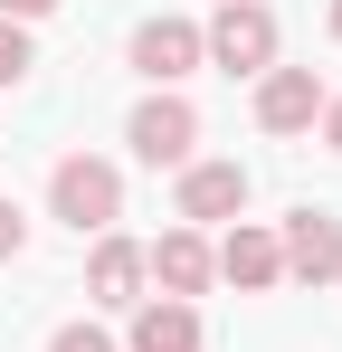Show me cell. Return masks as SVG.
<instances>
[{"instance_id":"obj_1","label":"cell","mask_w":342,"mask_h":352,"mask_svg":"<svg viewBox=\"0 0 342 352\" xmlns=\"http://www.w3.org/2000/svg\"><path fill=\"white\" fill-rule=\"evenodd\" d=\"M48 210H57L76 238H105L114 219H124V172L95 162V153H67V162L48 172Z\"/></svg>"},{"instance_id":"obj_2","label":"cell","mask_w":342,"mask_h":352,"mask_svg":"<svg viewBox=\"0 0 342 352\" xmlns=\"http://www.w3.org/2000/svg\"><path fill=\"white\" fill-rule=\"evenodd\" d=\"M200 58L228 76H266L276 67V10L266 0H219V19L200 29Z\"/></svg>"},{"instance_id":"obj_3","label":"cell","mask_w":342,"mask_h":352,"mask_svg":"<svg viewBox=\"0 0 342 352\" xmlns=\"http://www.w3.org/2000/svg\"><path fill=\"white\" fill-rule=\"evenodd\" d=\"M124 143H133V162H152V172H181V162H190V143H200V115H190V96L152 86V96L133 105V124H124Z\"/></svg>"},{"instance_id":"obj_4","label":"cell","mask_w":342,"mask_h":352,"mask_svg":"<svg viewBox=\"0 0 342 352\" xmlns=\"http://www.w3.org/2000/svg\"><path fill=\"white\" fill-rule=\"evenodd\" d=\"M276 257H285L295 286H333L342 276V219L333 210H295V219L276 229Z\"/></svg>"},{"instance_id":"obj_5","label":"cell","mask_w":342,"mask_h":352,"mask_svg":"<svg viewBox=\"0 0 342 352\" xmlns=\"http://www.w3.org/2000/svg\"><path fill=\"white\" fill-rule=\"evenodd\" d=\"M143 276H152V286H162L171 305L209 295V276H219V267H209V238H200V229H162L152 248H143Z\"/></svg>"},{"instance_id":"obj_6","label":"cell","mask_w":342,"mask_h":352,"mask_svg":"<svg viewBox=\"0 0 342 352\" xmlns=\"http://www.w3.org/2000/svg\"><path fill=\"white\" fill-rule=\"evenodd\" d=\"M314 115H323V76L314 67H266L257 76V124L266 133H314Z\"/></svg>"},{"instance_id":"obj_7","label":"cell","mask_w":342,"mask_h":352,"mask_svg":"<svg viewBox=\"0 0 342 352\" xmlns=\"http://www.w3.org/2000/svg\"><path fill=\"white\" fill-rule=\"evenodd\" d=\"M247 210V172L238 162H181V229H209Z\"/></svg>"},{"instance_id":"obj_8","label":"cell","mask_w":342,"mask_h":352,"mask_svg":"<svg viewBox=\"0 0 342 352\" xmlns=\"http://www.w3.org/2000/svg\"><path fill=\"white\" fill-rule=\"evenodd\" d=\"M209 267H219L228 286H247V295H266L285 286V257H276V229H257V219H238V229L209 248Z\"/></svg>"},{"instance_id":"obj_9","label":"cell","mask_w":342,"mask_h":352,"mask_svg":"<svg viewBox=\"0 0 342 352\" xmlns=\"http://www.w3.org/2000/svg\"><path fill=\"white\" fill-rule=\"evenodd\" d=\"M133 67H143L152 86H181V76L200 67V19H143V29H133Z\"/></svg>"},{"instance_id":"obj_10","label":"cell","mask_w":342,"mask_h":352,"mask_svg":"<svg viewBox=\"0 0 342 352\" xmlns=\"http://www.w3.org/2000/svg\"><path fill=\"white\" fill-rule=\"evenodd\" d=\"M86 295L95 305H143V238H95V257H86Z\"/></svg>"},{"instance_id":"obj_11","label":"cell","mask_w":342,"mask_h":352,"mask_svg":"<svg viewBox=\"0 0 342 352\" xmlns=\"http://www.w3.org/2000/svg\"><path fill=\"white\" fill-rule=\"evenodd\" d=\"M133 352H200V305L143 295V305H133Z\"/></svg>"},{"instance_id":"obj_12","label":"cell","mask_w":342,"mask_h":352,"mask_svg":"<svg viewBox=\"0 0 342 352\" xmlns=\"http://www.w3.org/2000/svg\"><path fill=\"white\" fill-rule=\"evenodd\" d=\"M29 29H19V19H0V86H19V76H29Z\"/></svg>"},{"instance_id":"obj_13","label":"cell","mask_w":342,"mask_h":352,"mask_svg":"<svg viewBox=\"0 0 342 352\" xmlns=\"http://www.w3.org/2000/svg\"><path fill=\"white\" fill-rule=\"evenodd\" d=\"M48 352H114V333H105V324H57Z\"/></svg>"},{"instance_id":"obj_14","label":"cell","mask_w":342,"mask_h":352,"mask_svg":"<svg viewBox=\"0 0 342 352\" xmlns=\"http://www.w3.org/2000/svg\"><path fill=\"white\" fill-rule=\"evenodd\" d=\"M29 248V219H19V200H0V257H19Z\"/></svg>"},{"instance_id":"obj_15","label":"cell","mask_w":342,"mask_h":352,"mask_svg":"<svg viewBox=\"0 0 342 352\" xmlns=\"http://www.w3.org/2000/svg\"><path fill=\"white\" fill-rule=\"evenodd\" d=\"M57 0H0V19H19V29H29V19H48Z\"/></svg>"},{"instance_id":"obj_16","label":"cell","mask_w":342,"mask_h":352,"mask_svg":"<svg viewBox=\"0 0 342 352\" xmlns=\"http://www.w3.org/2000/svg\"><path fill=\"white\" fill-rule=\"evenodd\" d=\"M314 124H323V143L342 153V96H323V115H314Z\"/></svg>"},{"instance_id":"obj_17","label":"cell","mask_w":342,"mask_h":352,"mask_svg":"<svg viewBox=\"0 0 342 352\" xmlns=\"http://www.w3.org/2000/svg\"><path fill=\"white\" fill-rule=\"evenodd\" d=\"M333 38H342V0H333Z\"/></svg>"}]
</instances>
